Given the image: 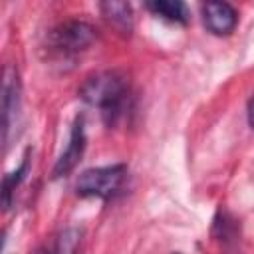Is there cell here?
Segmentation results:
<instances>
[{
	"mask_svg": "<svg viewBox=\"0 0 254 254\" xmlns=\"http://www.w3.org/2000/svg\"><path fill=\"white\" fill-rule=\"evenodd\" d=\"M79 97L87 105L97 107L105 125L111 127L119 121L125 111L129 97V81L119 71H99L89 75L81 83Z\"/></svg>",
	"mask_w": 254,
	"mask_h": 254,
	"instance_id": "1",
	"label": "cell"
},
{
	"mask_svg": "<svg viewBox=\"0 0 254 254\" xmlns=\"http://www.w3.org/2000/svg\"><path fill=\"white\" fill-rule=\"evenodd\" d=\"M202 20L214 36H228L238 24V14L228 2H206L202 4Z\"/></svg>",
	"mask_w": 254,
	"mask_h": 254,
	"instance_id": "6",
	"label": "cell"
},
{
	"mask_svg": "<svg viewBox=\"0 0 254 254\" xmlns=\"http://www.w3.org/2000/svg\"><path fill=\"white\" fill-rule=\"evenodd\" d=\"M212 234H214V238H218L224 244L232 242L238 236V224L226 210H218L216 218H214V224H212Z\"/></svg>",
	"mask_w": 254,
	"mask_h": 254,
	"instance_id": "10",
	"label": "cell"
},
{
	"mask_svg": "<svg viewBox=\"0 0 254 254\" xmlns=\"http://www.w3.org/2000/svg\"><path fill=\"white\" fill-rule=\"evenodd\" d=\"M20 113V81L18 71L12 65L4 67V79H2V135L4 143L10 141V133L16 127Z\"/></svg>",
	"mask_w": 254,
	"mask_h": 254,
	"instance_id": "4",
	"label": "cell"
},
{
	"mask_svg": "<svg viewBox=\"0 0 254 254\" xmlns=\"http://www.w3.org/2000/svg\"><path fill=\"white\" fill-rule=\"evenodd\" d=\"M127 177V165H107L87 169L79 175L75 183V192L81 198H111L119 192Z\"/></svg>",
	"mask_w": 254,
	"mask_h": 254,
	"instance_id": "2",
	"label": "cell"
},
{
	"mask_svg": "<svg viewBox=\"0 0 254 254\" xmlns=\"http://www.w3.org/2000/svg\"><path fill=\"white\" fill-rule=\"evenodd\" d=\"M28 167H30V157H28V155H24V159H22L20 167H18L16 171H12V173H8V175L4 177V181H2V204H4V208H6V210H8V208H10V204H12V194H14L16 187L24 181V177H26V173H28Z\"/></svg>",
	"mask_w": 254,
	"mask_h": 254,
	"instance_id": "9",
	"label": "cell"
},
{
	"mask_svg": "<svg viewBox=\"0 0 254 254\" xmlns=\"http://www.w3.org/2000/svg\"><path fill=\"white\" fill-rule=\"evenodd\" d=\"M99 8H101V14L105 16V20H107L111 26H115V28H117L119 32H123V34H129V32H131V28H133L131 4L109 0V2H101Z\"/></svg>",
	"mask_w": 254,
	"mask_h": 254,
	"instance_id": "8",
	"label": "cell"
},
{
	"mask_svg": "<svg viewBox=\"0 0 254 254\" xmlns=\"http://www.w3.org/2000/svg\"><path fill=\"white\" fill-rule=\"evenodd\" d=\"M81 240V230L79 228H65L64 232H60V236L56 238V244L52 248V254H75L77 246Z\"/></svg>",
	"mask_w": 254,
	"mask_h": 254,
	"instance_id": "11",
	"label": "cell"
},
{
	"mask_svg": "<svg viewBox=\"0 0 254 254\" xmlns=\"http://www.w3.org/2000/svg\"><path fill=\"white\" fill-rule=\"evenodd\" d=\"M246 117H248V123L250 127L254 129V95L248 99V107H246Z\"/></svg>",
	"mask_w": 254,
	"mask_h": 254,
	"instance_id": "12",
	"label": "cell"
},
{
	"mask_svg": "<svg viewBox=\"0 0 254 254\" xmlns=\"http://www.w3.org/2000/svg\"><path fill=\"white\" fill-rule=\"evenodd\" d=\"M85 149V129H83V117H75L73 125H71V133H69V141L67 147L64 149V153L58 157L52 175L54 177H64L69 171H73V167L79 163L81 155Z\"/></svg>",
	"mask_w": 254,
	"mask_h": 254,
	"instance_id": "5",
	"label": "cell"
},
{
	"mask_svg": "<svg viewBox=\"0 0 254 254\" xmlns=\"http://www.w3.org/2000/svg\"><path fill=\"white\" fill-rule=\"evenodd\" d=\"M145 6L155 16H159L167 22H173V24H187L190 20L187 4L181 0H151Z\"/></svg>",
	"mask_w": 254,
	"mask_h": 254,
	"instance_id": "7",
	"label": "cell"
},
{
	"mask_svg": "<svg viewBox=\"0 0 254 254\" xmlns=\"http://www.w3.org/2000/svg\"><path fill=\"white\" fill-rule=\"evenodd\" d=\"M97 38V32L91 24L83 20H67L58 24L48 34V46L60 54H77L87 50Z\"/></svg>",
	"mask_w": 254,
	"mask_h": 254,
	"instance_id": "3",
	"label": "cell"
},
{
	"mask_svg": "<svg viewBox=\"0 0 254 254\" xmlns=\"http://www.w3.org/2000/svg\"><path fill=\"white\" fill-rule=\"evenodd\" d=\"M171 254H183V252H171Z\"/></svg>",
	"mask_w": 254,
	"mask_h": 254,
	"instance_id": "13",
	"label": "cell"
}]
</instances>
